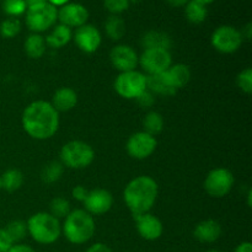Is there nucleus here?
<instances>
[{"instance_id":"36","label":"nucleus","mask_w":252,"mask_h":252,"mask_svg":"<svg viewBox=\"0 0 252 252\" xmlns=\"http://www.w3.org/2000/svg\"><path fill=\"white\" fill-rule=\"evenodd\" d=\"M12 245H14V243H12L11 238L6 233L5 228L0 229V252H6Z\"/></svg>"},{"instance_id":"33","label":"nucleus","mask_w":252,"mask_h":252,"mask_svg":"<svg viewBox=\"0 0 252 252\" xmlns=\"http://www.w3.org/2000/svg\"><path fill=\"white\" fill-rule=\"evenodd\" d=\"M236 84L240 88L241 91L245 94L252 93V69L246 68L243 71H240L236 78Z\"/></svg>"},{"instance_id":"34","label":"nucleus","mask_w":252,"mask_h":252,"mask_svg":"<svg viewBox=\"0 0 252 252\" xmlns=\"http://www.w3.org/2000/svg\"><path fill=\"white\" fill-rule=\"evenodd\" d=\"M129 0H103V5L112 15H118L129 7Z\"/></svg>"},{"instance_id":"9","label":"nucleus","mask_w":252,"mask_h":252,"mask_svg":"<svg viewBox=\"0 0 252 252\" xmlns=\"http://www.w3.org/2000/svg\"><path fill=\"white\" fill-rule=\"evenodd\" d=\"M138 64L148 75L165 73L172 65V57L170 51L161 48L144 49L139 57Z\"/></svg>"},{"instance_id":"45","label":"nucleus","mask_w":252,"mask_h":252,"mask_svg":"<svg viewBox=\"0 0 252 252\" xmlns=\"http://www.w3.org/2000/svg\"><path fill=\"white\" fill-rule=\"evenodd\" d=\"M194 1H197V2H199V4H202V5H204V6H207V5L212 4V2L216 1V0H194Z\"/></svg>"},{"instance_id":"12","label":"nucleus","mask_w":252,"mask_h":252,"mask_svg":"<svg viewBox=\"0 0 252 252\" xmlns=\"http://www.w3.org/2000/svg\"><path fill=\"white\" fill-rule=\"evenodd\" d=\"M110 61L112 65L121 73L123 71L135 70L138 65V57L137 52L127 44H118L113 47L110 52Z\"/></svg>"},{"instance_id":"38","label":"nucleus","mask_w":252,"mask_h":252,"mask_svg":"<svg viewBox=\"0 0 252 252\" xmlns=\"http://www.w3.org/2000/svg\"><path fill=\"white\" fill-rule=\"evenodd\" d=\"M6 252H36L31 246L24 244H14Z\"/></svg>"},{"instance_id":"42","label":"nucleus","mask_w":252,"mask_h":252,"mask_svg":"<svg viewBox=\"0 0 252 252\" xmlns=\"http://www.w3.org/2000/svg\"><path fill=\"white\" fill-rule=\"evenodd\" d=\"M241 34H243V38L250 39L251 38V33H252V26L251 24H248L243 29V31H240Z\"/></svg>"},{"instance_id":"43","label":"nucleus","mask_w":252,"mask_h":252,"mask_svg":"<svg viewBox=\"0 0 252 252\" xmlns=\"http://www.w3.org/2000/svg\"><path fill=\"white\" fill-rule=\"evenodd\" d=\"M47 2H49L53 6H63V5L68 4L69 0H47Z\"/></svg>"},{"instance_id":"22","label":"nucleus","mask_w":252,"mask_h":252,"mask_svg":"<svg viewBox=\"0 0 252 252\" xmlns=\"http://www.w3.org/2000/svg\"><path fill=\"white\" fill-rule=\"evenodd\" d=\"M71 38H73L71 29L59 24L53 27L52 32L44 38V41H46L47 46L52 47V48H62V47L66 46Z\"/></svg>"},{"instance_id":"4","label":"nucleus","mask_w":252,"mask_h":252,"mask_svg":"<svg viewBox=\"0 0 252 252\" xmlns=\"http://www.w3.org/2000/svg\"><path fill=\"white\" fill-rule=\"evenodd\" d=\"M27 233L36 243L51 245L56 243L62 234V225L51 213L39 212L27 220Z\"/></svg>"},{"instance_id":"1","label":"nucleus","mask_w":252,"mask_h":252,"mask_svg":"<svg viewBox=\"0 0 252 252\" xmlns=\"http://www.w3.org/2000/svg\"><path fill=\"white\" fill-rule=\"evenodd\" d=\"M22 127L33 139H49L59 128V112L51 102L33 101L22 113Z\"/></svg>"},{"instance_id":"44","label":"nucleus","mask_w":252,"mask_h":252,"mask_svg":"<svg viewBox=\"0 0 252 252\" xmlns=\"http://www.w3.org/2000/svg\"><path fill=\"white\" fill-rule=\"evenodd\" d=\"M46 1H47V0H25V2H26L27 7L36 6V5L43 4V2H46Z\"/></svg>"},{"instance_id":"46","label":"nucleus","mask_w":252,"mask_h":252,"mask_svg":"<svg viewBox=\"0 0 252 252\" xmlns=\"http://www.w3.org/2000/svg\"><path fill=\"white\" fill-rule=\"evenodd\" d=\"M251 196H252V191L250 189L248 193V206L251 207Z\"/></svg>"},{"instance_id":"25","label":"nucleus","mask_w":252,"mask_h":252,"mask_svg":"<svg viewBox=\"0 0 252 252\" xmlns=\"http://www.w3.org/2000/svg\"><path fill=\"white\" fill-rule=\"evenodd\" d=\"M185 15H186V19L191 24L199 25L206 21L207 16H208V10H207V6H204V5L199 4V2L194 1V0H189L185 5Z\"/></svg>"},{"instance_id":"8","label":"nucleus","mask_w":252,"mask_h":252,"mask_svg":"<svg viewBox=\"0 0 252 252\" xmlns=\"http://www.w3.org/2000/svg\"><path fill=\"white\" fill-rule=\"evenodd\" d=\"M234 186V175L230 170L217 167L208 172L204 180V189L214 198H221L230 193Z\"/></svg>"},{"instance_id":"14","label":"nucleus","mask_w":252,"mask_h":252,"mask_svg":"<svg viewBox=\"0 0 252 252\" xmlns=\"http://www.w3.org/2000/svg\"><path fill=\"white\" fill-rule=\"evenodd\" d=\"M113 197L111 192L103 189H96L93 191H89L84 206L85 211L90 213L91 216H101L105 214L112 208Z\"/></svg>"},{"instance_id":"16","label":"nucleus","mask_w":252,"mask_h":252,"mask_svg":"<svg viewBox=\"0 0 252 252\" xmlns=\"http://www.w3.org/2000/svg\"><path fill=\"white\" fill-rule=\"evenodd\" d=\"M133 218H134L135 224H137L138 233L145 240L154 241L158 240L162 235L164 225H162L161 220L158 217H155L154 214L148 212V213L134 216Z\"/></svg>"},{"instance_id":"21","label":"nucleus","mask_w":252,"mask_h":252,"mask_svg":"<svg viewBox=\"0 0 252 252\" xmlns=\"http://www.w3.org/2000/svg\"><path fill=\"white\" fill-rule=\"evenodd\" d=\"M142 44L144 49L149 48H161L170 51L172 46L171 37L164 31H159V30H150V31L145 32L142 37Z\"/></svg>"},{"instance_id":"3","label":"nucleus","mask_w":252,"mask_h":252,"mask_svg":"<svg viewBox=\"0 0 252 252\" xmlns=\"http://www.w3.org/2000/svg\"><path fill=\"white\" fill-rule=\"evenodd\" d=\"M96 230L94 217L85 209L71 211L64 218L62 225V233L69 243L74 245H81L90 240Z\"/></svg>"},{"instance_id":"13","label":"nucleus","mask_w":252,"mask_h":252,"mask_svg":"<svg viewBox=\"0 0 252 252\" xmlns=\"http://www.w3.org/2000/svg\"><path fill=\"white\" fill-rule=\"evenodd\" d=\"M74 41L80 51L85 53H94L100 48L102 36L95 26L85 24L76 29L74 33Z\"/></svg>"},{"instance_id":"27","label":"nucleus","mask_w":252,"mask_h":252,"mask_svg":"<svg viewBox=\"0 0 252 252\" xmlns=\"http://www.w3.org/2000/svg\"><path fill=\"white\" fill-rule=\"evenodd\" d=\"M143 127H144L143 132L155 137L164 129V118L157 111H150L143 120Z\"/></svg>"},{"instance_id":"35","label":"nucleus","mask_w":252,"mask_h":252,"mask_svg":"<svg viewBox=\"0 0 252 252\" xmlns=\"http://www.w3.org/2000/svg\"><path fill=\"white\" fill-rule=\"evenodd\" d=\"M135 101L138 102V105L143 108H149L152 107L155 103V95L153 93H150L149 90H144L137 98Z\"/></svg>"},{"instance_id":"28","label":"nucleus","mask_w":252,"mask_h":252,"mask_svg":"<svg viewBox=\"0 0 252 252\" xmlns=\"http://www.w3.org/2000/svg\"><path fill=\"white\" fill-rule=\"evenodd\" d=\"M63 171L64 165L61 161H51L42 170L41 179L44 184H54L61 179Z\"/></svg>"},{"instance_id":"5","label":"nucleus","mask_w":252,"mask_h":252,"mask_svg":"<svg viewBox=\"0 0 252 252\" xmlns=\"http://www.w3.org/2000/svg\"><path fill=\"white\" fill-rule=\"evenodd\" d=\"M61 162L69 169H85L93 164L95 159V152L90 144L81 140H71L62 147Z\"/></svg>"},{"instance_id":"15","label":"nucleus","mask_w":252,"mask_h":252,"mask_svg":"<svg viewBox=\"0 0 252 252\" xmlns=\"http://www.w3.org/2000/svg\"><path fill=\"white\" fill-rule=\"evenodd\" d=\"M89 19V11L84 5L79 2H68L58 10V20L62 25L69 29L80 27L86 24Z\"/></svg>"},{"instance_id":"26","label":"nucleus","mask_w":252,"mask_h":252,"mask_svg":"<svg viewBox=\"0 0 252 252\" xmlns=\"http://www.w3.org/2000/svg\"><path fill=\"white\" fill-rule=\"evenodd\" d=\"M106 34L113 41H120L126 34V24L118 15H111L105 22Z\"/></svg>"},{"instance_id":"30","label":"nucleus","mask_w":252,"mask_h":252,"mask_svg":"<svg viewBox=\"0 0 252 252\" xmlns=\"http://www.w3.org/2000/svg\"><path fill=\"white\" fill-rule=\"evenodd\" d=\"M49 211L53 217H56L57 219L65 218L69 213H70V203H69L68 199L63 198V197H56L51 201L49 204Z\"/></svg>"},{"instance_id":"29","label":"nucleus","mask_w":252,"mask_h":252,"mask_svg":"<svg viewBox=\"0 0 252 252\" xmlns=\"http://www.w3.org/2000/svg\"><path fill=\"white\" fill-rule=\"evenodd\" d=\"M6 233L9 234V236L11 238L12 243L16 244L20 243L21 240H24L26 238L27 233V224L22 220H12L5 228Z\"/></svg>"},{"instance_id":"32","label":"nucleus","mask_w":252,"mask_h":252,"mask_svg":"<svg viewBox=\"0 0 252 252\" xmlns=\"http://www.w3.org/2000/svg\"><path fill=\"white\" fill-rule=\"evenodd\" d=\"M2 10L9 17H17L26 12L27 5L25 0H4Z\"/></svg>"},{"instance_id":"31","label":"nucleus","mask_w":252,"mask_h":252,"mask_svg":"<svg viewBox=\"0 0 252 252\" xmlns=\"http://www.w3.org/2000/svg\"><path fill=\"white\" fill-rule=\"evenodd\" d=\"M21 31V22L16 17H7L0 25V34L4 38H14Z\"/></svg>"},{"instance_id":"20","label":"nucleus","mask_w":252,"mask_h":252,"mask_svg":"<svg viewBox=\"0 0 252 252\" xmlns=\"http://www.w3.org/2000/svg\"><path fill=\"white\" fill-rule=\"evenodd\" d=\"M147 89L154 95L160 96H174L177 93L176 89L169 83L164 73L147 75Z\"/></svg>"},{"instance_id":"7","label":"nucleus","mask_w":252,"mask_h":252,"mask_svg":"<svg viewBox=\"0 0 252 252\" xmlns=\"http://www.w3.org/2000/svg\"><path fill=\"white\" fill-rule=\"evenodd\" d=\"M115 90L127 100H135L143 91L147 90V75L138 70L120 73L115 80Z\"/></svg>"},{"instance_id":"6","label":"nucleus","mask_w":252,"mask_h":252,"mask_svg":"<svg viewBox=\"0 0 252 252\" xmlns=\"http://www.w3.org/2000/svg\"><path fill=\"white\" fill-rule=\"evenodd\" d=\"M57 20L58 9L47 1L26 10V25L33 33L47 31L56 25Z\"/></svg>"},{"instance_id":"18","label":"nucleus","mask_w":252,"mask_h":252,"mask_svg":"<svg viewBox=\"0 0 252 252\" xmlns=\"http://www.w3.org/2000/svg\"><path fill=\"white\" fill-rule=\"evenodd\" d=\"M51 103L58 112H68L78 103V94L70 88H61L54 93Z\"/></svg>"},{"instance_id":"23","label":"nucleus","mask_w":252,"mask_h":252,"mask_svg":"<svg viewBox=\"0 0 252 252\" xmlns=\"http://www.w3.org/2000/svg\"><path fill=\"white\" fill-rule=\"evenodd\" d=\"M25 52L32 59H38L46 53V41L39 33H31L25 41Z\"/></svg>"},{"instance_id":"11","label":"nucleus","mask_w":252,"mask_h":252,"mask_svg":"<svg viewBox=\"0 0 252 252\" xmlns=\"http://www.w3.org/2000/svg\"><path fill=\"white\" fill-rule=\"evenodd\" d=\"M155 137L145 132H137L129 137L127 142V153L133 159L143 160L149 158L157 149Z\"/></svg>"},{"instance_id":"41","label":"nucleus","mask_w":252,"mask_h":252,"mask_svg":"<svg viewBox=\"0 0 252 252\" xmlns=\"http://www.w3.org/2000/svg\"><path fill=\"white\" fill-rule=\"evenodd\" d=\"M189 1V0H166L167 4L171 5V6H174V7L185 6V5H186Z\"/></svg>"},{"instance_id":"24","label":"nucleus","mask_w":252,"mask_h":252,"mask_svg":"<svg viewBox=\"0 0 252 252\" xmlns=\"http://www.w3.org/2000/svg\"><path fill=\"white\" fill-rule=\"evenodd\" d=\"M22 184H24V175L17 169L7 170L0 176L1 189H4L7 192L17 191L19 189H21Z\"/></svg>"},{"instance_id":"47","label":"nucleus","mask_w":252,"mask_h":252,"mask_svg":"<svg viewBox=\"0 0 252 252\" xmlns=\"http://www.w3.org/2000/svg\"><path fill=\"white\" fill-rule=\"evenodd\" d=\"M129 1L130 2H134V4H137V2H139L140 0H129Z\"/></svg>"},{"instance_id":"10","label":"nucleus","mask_w":252,"mask_h":252,"mask_svg":"<svg viewBox=\"0 0 252 252\" xmlns=\"http://www.w3.org/2000/svg\"><path fill=\"white\" fill-rule=\"evenodd\" d=\"M244 38L238 29L229 25H223L216 29L212 34V46L218 52L230 54L238 51L243 44Z\"/></svg>"},{"instance_id":"49","label":"nucleus","mask_w":252,"mask_h":252,"mask_svg":"<svg viewBox=\"0 0 252 252\" xmlns=\"http://www.w3.org/2000/svg\"><path fill=\"white\" fill-rule=\"evenodd\" d=\"M0 189H1V185H0Z\"/></svg>"},{"instance_id":"2","label":"nucleus","mask_w":252,"mask_h":252,"mask_svg":"<svg viewBox=\"0 0 252 252\" xmlns=\"http://www.w3.org/2000/svg\"><path fill=\"white\" fill-rule=\"evenodd\" d=\"M159 187L153 177L142 175L128 182L123 192V199L132 216L148 213L155 204Z\"/></svg>"},{"instance_id":"39","label":"nucleus","mask_w":252,"mask_h":252,"mask_svg":"<svg viewBox=\"0 0 252 252\" xmlns=\"http://www.w3.org/2000/svg\"><path fill=\"white\" fill-rule=\"evenodd\" d=\"M85 252H112V250L107 245H105V244L96 243L91 245Z\"/></svg>"},{"instance_id":"37","label":"nucleus","mask_w":252,"mask_h":252,"mask_svg":"<svg viewBox=\"0 0 252 252\" xmlns=\"http://www.w3.org/2000/svg\"><path fill=\"white\" fill-rule=\"evenodd\" d=\"M88 193H89L88 189H86L84 186H81V185H78V186H75L73 189V191H71V194H73L74 198H75L76 201H79V202L85 201Z\"/></svg>"},{"instance_id":"19","label":"nucleus","mask_w":252,"mask_h":252,"mask_svg":"<svg viewBox=\"0 0 252 252\" xmlns=\"http://www.w3.org/2000/svg\"><path fill=\"white\" fill-rule=\"evenodd\" d=\"M165 76L176 90L185 88L191 80V69L186 64H174L165 71Z\"/></svg>"},{"instance_id":"17","label":"nucleus","mask_w":252,"mask_h":252,"mask_svg":"<svg viewBox=\"0 0 252 252\" xmlns=\"http://www.w3.org/2000/svg\"><path fill=\"white\" fill-rule=\"evenodd\" d=\"M221 235L220 224L213 219H207L196 225L193 230V236L199 243L211 244L218 240Z\"/></svg>"},{"instance_id":"48","label":"nucleus","mask_w":252,"mask_h":252,"mask_svg":"<svg viewBox=\"0 0 252 252\" xmlns=\"http://www.w3.org/2000/svg\"><path fill=\"white\" fill-rule=\"evenodd\" d=\"M207 252H220V251H218V250H209V251H207Z\"/></svg>"},{"instance_id":"40","label":"nucleus","mask_w":252,"mask_h":252,"mask_svg":"<svg viewBox=\"0 0 252 252\" xmlns=\"http://www.w3.org/2000/svg\"><path fill=\"white\" fill-rule=\"evenodd\" d=\"M234 252H252V245L250 241H244L240 245H238V248L235 249Z\"/></svg>"}]
</instances>
